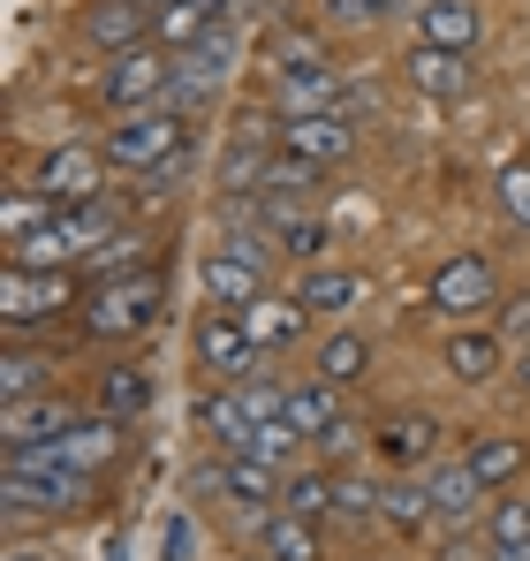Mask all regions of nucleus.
Wrapping results in <instances>:
<instances>
[{"label":"nucleus","instance_id":"1","mask_svg":"<svg viewBox=\"0 0 530 561\" xmlns=\"http://www.w3.org/2000/svg\"><path fill=\"white\" fill-rule=\"evenodd\" d=\"M160 304H168L160 266H129V274H114V280H91L77 319H84L91 342H129V334H145V327L160 319Z\"/></svg>","mask_w":530,"mask_h":561},{"label":"nucleus","instance_id":"2","mask_svg":"<svg viewBox=\"0 0 530 561\" xmlns=\"http://www.w3.org/2000/svg\"><path fill=\"white\" fill-rule=\"evenodd\" d=\"M182 145H189V114L175 106H152V114H122L114 129H106V168L114 175H152V168H175Z\"/></svg>","mask_w":530,"mask_h":561},{"label":"nucleus","instance_id":"3","mask_svg":"<svg viewBox=\"0 0 530 561\" xmlns=\"http://www.w3.org/2000/svg\"><path fill=\"white\" fill-rule=\"evenodd\" d=\"M84 280L77 274H38V266H8L0 274V319H8V334H31V327H46V319H69V311H84Z\"/></svg>","mask_w":530,"mask_h":561},{"label":"nucleus","instance_id":"4","mask_svg":"<svg viewBox=\"0 0 530 561\" xmlns=\"http://www.w3.org/2000/svg\"><path fill=\"white\" fill-rule=\"evenodd\" d=\"M189 357H197V373L212 379V387H243V379L258 373V342H251V327H243V311H220V304H205V319L189 327Z\"/></svg>","mask_w":530,"mask_h":561},{"label":"nucleus","instance_id":"5","mask_svg":"<svg viewBox=\"0 0 530 561\" xmlns=\"http://www.w3.org/2000/svg\"><path fill=\"white\" fill-rule=\"evenodd\" d=\"M168 92H175V54H160V46L122 54V61H106V77H99V99H106L114 122H122V114H152V106H168Z\"/></svg>","mask_w":530,"mask_h":561},{"label":"nucleus","instance_id":"6","mask_svg":"<svg viewBox=\"0 0 530 561\" xmlns=\"http://www.w3.org/2000/svg\"><path fill=\"white\" fill-rule=\"evenodd\" d=\"M425 304L447 311V319H485V311H500V274H493V259H477V251L440 259V274H433V288H425Z\"/></svg>","mask_w":530,"mask_h":561},{"label":"nucleus","instance_id":"7","mask_svg":"<svg viewBox=\"0 0 530 561\" xmlns=\"http://www.w3.org/2000/svg\"><path fill=\"white\" fill-rule=\"evenodd\" d=\"M38 197L46 205H99L106 197V152L99 145H54L46 160H38Z\"/></svg>","mask_w":530,"mask_h":561},{"label":"nucleus","instance_id":"8","mask_svg":"<svg viewBox=\"0 0 530 561\" xmlns=\"http://www.w3.org/2000/svg\"><path fill=\"white\" fill-rule=\"evenodd\" d=\"M91 485H99V478H84V470H69V463H54V470H8V478H0L8 516H61V508H84Z\"/></svg>","mask_w":530,"mask_h":561},{"label":"nucleus","instance_id":"9","mask_svg":"<svg viewBox=\"0 0 530 561\" xmlns=\"http://www.w3.org/2000/svg\"><path fill=\"white\" fill-rule=\"evenodd\" d=\"M273 106H280V122H311V114H349V92L326 61H288L273 77Z\"/></svg>","mask_w":530,"mask_h":561},{"label":"nucleus","instance_id":"10","mask_svg":"<svg viewBox=\"0 0 530 561\" xmlns=\"http://www.w3.org/2000/svg\"><path fill=\"white\" fill-rule=\"evenodd\" d=\"M228 69H235V38H228V31H212L205 46L175 54V92H168V106H175V114H197L205 99L228 84Z\"/></svg>","mask_w":530,"mask_h":561},{"label":"nucleus","instance_id":"11","mask_svg":"<svg viewBox=\"0 0 530 561\" xmlns=\"http://www.w3.org/2000/svg\"><path fill=\"white\" fill-rule=\"evenodd\" d=\"M197 280H205V304H220V311H251V304L265 296V259H258V243L212 251V259L197 266Z\"/></svg>","mask_w":530,"mask_h":561},{"label":"nucleus","instance_id":"12","mask_svg":"<svg viewBox=\"0 0 530 561\" xmlns=\"http://www.w3.org/2000/svg\"><path fill=\"white\" fill-rule=\"evenodd\" d=\"M69 425H84V410L69 394H31V402H8L0 410V440L8 448H54Z\"/></svg>","mask_w":530,"mask_h":561},{"label":"nucleus","instance_id":"13","mask_svg":"<svg viewBox=\"0 0 530 561\" xmlns=\"http://www.w3.org/2000/svg\"><path fill=\"white\" fill-rule=\"evenodd\" d=\"M197 485H205V493H228V501H243V508H258V516H273V508H280L288 470L258 463V456H220V470H205Z\"/></svg>","mask_w":530,"mask_h":561},{"label":"nucleus","instance_id":"14","mask_svg":"<svg viewBox=\"0 0 530 561\" xmlns=\"http://www.w3.org/2000/svg\"><path fill=\"white\" fill-rule=\"evenodd\" d=\"M440 365H447V379H462V387H485V379L508 373V342H500V327H454L440 342Z\"/></svg>","mask_w":530,"mask_h":561},{"label":"nucleus","instance_id":"15","mask_svg":"<svg viewBox=\"0 0 530 561\" xmlns=\"http://www.w3.org/2000/svg\"><path fill=\"white\" fill-rule=\"evenodd\" d=\"M417 46L477 54V46H485V15H477V0H417Z\"/></svg>","mask_w":530,"mask_h":561},{"label":"nucleus","instance_id":"16","mask_svg":"<svg viewBox=\"0 0 530 561\" xmlns=\"http://www.w3.org/2000/svg\"><path fill=\"white\" fill-rule=\"evenodd\" d=\"M425 493H433V516H440L447 531H462V524H477V508H485V478L462 463V456H447V463L425 470Z\"/></svg>","mask_w":530,"mask_h":561},{"label":"nucleus","instance_id":"17","mask_svg":"<svg viewBox=\"0 0 530 561\" xmlns=\"http://www.w3.org/2000/svg\"><path fill=\"white\" fill-rule=\"evenodd\" d=\"M197 433H205L220 456H251V440H258V417H251L243 387H212V394L197 402Z\"/></svg>","mask_w":530,"mask_h":561},{"label":"nucleus","instance_id":"18","mask_svg":"<svg viewBox=\"0 0 530 561\" xmlns=\"http://www.w3.org/2000/svg\"><path fill=\"white\" fill-rule=\"evenodd\" d=\"M280 152L311 160V168H342L356 152V129L349 114H311V122H280Z\"/></svg>","mask_w":530,"mask_h":561},{"label":"nucleus","instance_id":"19","mask_svg":"<svg viewBox=\"0 0 530 561\" xmlns=\"http://www.w3.org/2000/svg\"><path fill=\"white\" fill-rule=\"evenodd\" d=\"M152 23H160V15H145V0H99V8L84 15V38L99 46V54L122 61V54L152 46Z\"/></svg>","mask_w":530,"mask_h":561},{"label":"nucleus","instance_id":"20","mask_svg":"<svg viewBox=\"0 0 530 561\" xmlns=\"http://www.w3.org/2000/svg\"><path fill=\"white\" fill-rule=\"evenodd\" d=\"M402 77H410L425 99H470L477 92L470 54H440V46H417V38H410V54H402Z\"/></svg>","mask_w":530,"mask_h":561},{"label":"nucleus","instance_id":"21","mask_svg":"<svg viewBox=\"0 0 530 561\" xmlns=\"http://www.w3.org/2000/svg\"><path fill=\"white\" fill-rule=\"evenodd\" d=\"M122 448H129V425H122V417H84V425H69V433L54 440V456L69 470H84V478H99L106 463H122Z\"/></svg>","mask_w":530,"mask_h":561},{"label":"nucleus","instance_id":"22","mask_svg":"<svg viewBox=\"0 0 530 561\" xmlns=\"http://www.w3.org/2000/svg\"><path fill=\"white\" fill-rule=\"evenodd\" d=\"M371 440L417 478V463H433V448H440V417H433V410H394V417L371 425Z\"/></svg>","mask_w":530,"mask_h":561},{"label":"nucleus","instance_id":"23","mask_svg":"<svg viewBox=\"0 0 530 561\" xmlns=\"http://www.w3.org/2000/svg\"><path fill=\"white\" fill-rule=\"evenodd\" d=\"M296 304L311 311V319H342L364 304V274L356 266H311V274L296 280Z\"/></svg>","mask_w":530,"mask_h":561},{"label":"nucleus","instance_id":"24","mask_svg":"<svg viewBox=\"0 0 530 561\" xmlns=\"http://www.w3.org/2000/svg\"><path fill=\"white\" fill-rule=\"evenodd\" d=\"M258 561H326V539L311 516L273 508V516H258Z\"/></svg>","mask_w":530,"mask_h":561},{"label":"nucleus","instance_id":"25","mask_svg":"<svg viewBox=\"0 0 530 561\" xmlns=\"http://www.w3.org/2000/svg\"><path fill=\"white\" fill-rule=\"evenodd\" d=\"M462 463L485 478V493H493V485H516L530 470V440H516V433H477V440L462 448Z\"/></svg>","mask_w":530,"mask_h":561},{"label":"nucleus","instance_id":"26","mask_svg":"<svg viewBox=\"0 0 530 561\" xmlns=\"http://www.w3.org/2000/svg\"><path fill=\"white\" fill-rule=\"evenodd\" d=\"M288 425L319 448L334 425H342V387H326V379H303V387H288Z\"/></svg>","mask_w":530,"mask_h":561},{"label":"nucleus","instance_id":"27","mask_svg":"<svg viewBox=\"0 0 530 561\" xmlns=\"http://www.w3.org/2000/svg\"><path fill=\"white\" fill-rule=\"evenodd\" d=\"M379 524H387V531H402V539L433 531L440 516H433V493H425V478H394V485H379Z\"/></svg>","mask_w":530,"mask_h":561},{"label":"nucleus","instance_id":"28","mask_svg":"<svg viewBox=\"0 0 530 561\" xmlns=\"http://www.w3.org/2000/svg\"><path fill=\"white\" fill-rule=\"evenodd\" d=\"M243 327H251V342H258L265 357H273V350H288V342L311 327V311H303L296 296H258V304L243 311Z\"/></svg>","mask_w":530,"mask_h":561},{"label":"nucleus","instance_id":"29","mask_svg":"<svg viewBox=\"0 0 530 561\" xmlns=\"http://www.w3.org/2000/svg\"><path fill=\"white\" fill-rule=\"evenodd\" d=\"M145 410H152V373H145V365H114V373L99 379V417H122V425H129V417H145Z\"/></svg>","mask_w":530,"mask_h":561},{"label":"nucleus","instance_id":"30","mask_svg":"<svg viewBox=\"0 0 530 561\" xmlns=\"http://www.w3.org/2000/svg\"><path fill=\"white\" fill-rule=\"evenodd\" d=\"M364 373H371V342H364L356 327H334V334L319 342V379H326V387H356Z\"/></svg>","mask_w":530,"mask_h":561},{"label":"nucleus","instance_id":"31","mask_svg":"<svg viewBox=\"0 0 530 561\" xmlns=\"http://www.w3.org/2000/svg\"><path fill=\"white\" fill-rule=\"evenodd\" d=\"M0 394H8V402L54 394V350H8V357H0Z\"/></svg>","mask_w":530,"mask_h":561},{"label":"nucleus","instance_id":"32","mask_svg":"<svg viewBox=\"0 0 530 561\" xmlns=\"http://www.w3.org/2000/svg\"><path fill=\"white\" fill-rule=\"evenodd\" d=\"M280 508L319 524V516L334 508V470H288V485H280Z\"/></svg>","mask_w":530,"mask_h":561},{"label":"nucleus","instance_id":"33","mask_svg":"<svg viewBox=\"0 0 530 561\" xmlns=\"http://www.w3.org/2000/svg\"><path fill=\"white\" fill-rule=\"evenodd\" d=\"M485 539L500 554H530V501H493L485 508Z\"/></svg>","mask_w":530,"mask_h":561},{"label":"nucleus","instance_id":"34","mask_svg":"<svg viewBox=\"0 0 530 561\" xmlns=\"http://www.w3.org/2000/svg\"><path fill=\"white\" fill-rule=\"evenodd\" d=\"M493 197H500L508 228H523V236H530V160H516V168H500V183H493Z\"/></svg>","mask_w":530,"mask_h":561},{"label":"nucleus","instance_id":"35","mask_svg":"<svg viewBox=\"0 0 530 561\" xmlns=\"http://www.w3.org/2000/svg\"><path fill=\"white\" fill-rule=\"evenodd\" d=\"M311 183H319V168H311V160H296V152H273V160H265V190H258V197H280V190H296V197H303Z\"/></svg>","mask_w":530,"mask_h":561},{"label":"nucleus","instance_id":"36","mask_svg":"<svg viewBox=\"0 0 530 561\" xmlns=\"http://www.w3.org/2000/svg\"><path fill=\"white\" fill-rule=\"evenodd\" d=\"M296 448H303V433H296L288 417L258 425V440H251V456H258V463H273V470H288V463H296Z\"/></svg>","mask_w":530,"mask_h":561},{"label":"nucleus","instance_id":"37","mask_svg":"<svg viewBox=\"0 0 530 561\" xmlns=\"http://www.w3.org/2000/svg\"><path fill=\"white\" fill-rule=\"evenodd\" d=\"M334 516H349V524H379V485H364V478H334Z\"/></svg>","mask_w":530,"mask_h":561},{"label":"nucleus","instance_id":"38","mask_svg":"<svg viewBox=\"0 0 530 561\" xmlns=\"http://www.w3.org/2000/svg\"><path fill=\"white\" fill-rule=\"evenodd\" d=\"M319 8H326V23H334V31H371V23H387V8H394V0H319Z\"/></svg>","mask_w":530,"mask_h":561},{"label":"nucleus","instance_id":"39","mask_svg":"<svg viewBox=\"0 0 530 561\" xmlns=\"http://www.w3.org/2000/svg\"><path fill=\"white\" fill-rule=\"evenodd\" d=\"M493 327H500L508 350H530V288L523 296H500V319H493Z\"/></svg>","mask_w":530,"mask_h":561},{"label":"nucleus","instance_id":"40","mask_svg":"<svg viewBox=\"0 0 530 561\" xmlns=\"http://www.w3.org/2000/svg\"><path fill=\"white\" fill-rule=\"evenodd\" d=\"M356 440H364V433H356L349 417H342V425H334V433H326V440H319V448H326V456H334V463H342V456H356Z\"/></svg>","mask_w":530,"mask_h":561},{"label":"nucleus","instance_id":"41","mask_svg":"<svg viewBox=\"0 0 530 561\" xmlns=\"http://www.w3.org/2000/svg\"><path fill=\"white\" fill-rule=\"evenodd\" d=\"M516 387L530 394V350H516Z\"/></svg>","mask_w":530,"mask_h":561},{"label":"nucleus","instance_id":"42","mask_svg":"<svg viewBox=\"0 0 530 561\" xmlns=\"http://www.w3.org/2000/svg\"><path fill=\"white\" fill-rule=\"evenodd\" d=\"M8 561H54V554H38V547H15V554H8Z\"/></svg>","mask_w":530,"mask_h":561},{"label":"nucleus","instance_id":"43","mask_svg":"<svg viewBox=\"0 0 530 561\" xmlns=\"http://www.w3.org/2000/svg\"><path fill=\"white\" fill-rule=\"evenodd\" d=\"M160 8H175V0H160Z\"/></svg>","mask_w":530,"mask_h":561}]
</instances>
